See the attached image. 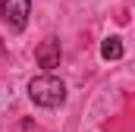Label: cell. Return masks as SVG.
I'll return each mask as SVG.
<instances>
[{"label":"cell","mask_w":135,"mask_h":132,"mask_svg":"<svg viewBox=\"0 0 135 132\" xmlns=\"http://www.w3.org/2000/svg\"><path fill=\"white\" fill-rule=\"evenodd\" d=\"M28 98L38 107H60L66 101V85H63V79H57L50 72L35 76L32 82H28Z\"/></svg>","instance_id":"1"},{"label":"cell","mask_w":135,"mask_h":132,"mask_svg":"<svg viewBox=\"0 0 135 132\" xmlns=\"http://www.w3.org/2000/svg\"><path fill=\"white\" fill-rule=\"evenodd\" d=\"M28 13H32V0H0V16L9 25V32H22L28 25Z\"/></svg>","instance_id":"2"},{"label":"cell","mask_w":135,"mask_h":132,"mask_svg":"<svg viewBox=\"0 0 135 132\" xmlns=\"http://www.w3.org/2000/svg\"><path fill=\"white\" fill-rule=\"evenodd\" d=\"M35 60L41 69H54V66H60V41L57 38H44L41 44H38V50H35Z\"/></svg>","instance_id":"3"},{"label":"cell","mask_w":135,"mask_h":132,"mask_svg":"<svg viewBox=\"0 0 135 132\" xmlns=\"http://www.w3.org/2000/svg\"><path fill=\"white\" fill-rule=\"evenodd\" d=\"M101 57H104V60H119V57H123V38H116V35L104 38V44H101Z\"/></svg>","instance_id":"4"}]
</instances>
